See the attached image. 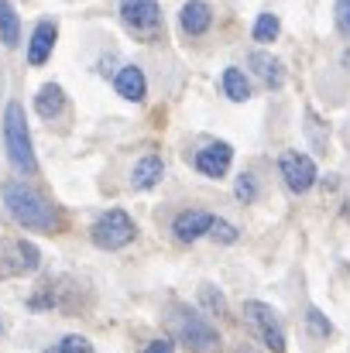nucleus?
Returning <instances> with one entry per match:
<instances>
[{
  "label": "nucleus",
  "mask_w": 350,
  "mask_h": 353,
  "mask_svg": "<svg viewBox=\"0 0 350 353\" xmlns=\"http://www.w3.org/2000/svg\"><path fill=\"white\" fill-rule=\"evenodd\" d=\"M0 196H3V206H7V213H10V220H14L17 227L38 230V234H55V230H62L59 210H55L48 199H41L31 185H24V182H7V185L0 189Z\"/></svg>",
  "instance_id": "obj_1"
},
{
  "label": "nucleus",
  "mask_w": 350,
  "mask_h": 353,
  "mask_svg": "<svg viewBox=\"0 0 350 353\" xmlns=\"http://www.w3.org/2000/svg\"><path fill=\"white\" fill-rule=\"evenodd\" d=\"M3 144H7V158L17 172L24 175H35L38 172V158H35V148H31V130H28V117H24V107L14 100L7 103L3 110Z\"/></svg>",
  "instance_id": "obj_2"
},
{
  "label": "nucleus",
  "mask_w": 350,
  "mask_h": 353,
  "mask_svg": "<svg viewBox=\"0 0 350 353\" xmlns=\"http://www.w3.org/2000/svg\"><path fill=\"white\" fill-rule=\"evenodd\" d=\"M168 326H172V336L179 343L193 347V350H217L220 347V333L203 316H196L189 309H175L172 319H168Z\"/></svg>",
  "instance_id": "obj_3"
},
{
  "label": "nucleus",
  "mask_w": 350,
  "mask_h": 353,
  "mask_svg": "<svg viewBox=\"0 0 350 353\" xmlns=\"http://www.w3.org/2000/svg\"><path fill=\"white\" fill-rule=\"evenodd\" d=\"M244 319L247 326L261 336V343L268 347L271 353H285V326H282V316L268 305V302H244Z\"/></svg>",
  "instance_id": "obj_4"
},
{
  "label": "nucleus",
  "mask_w": 350,
  "mask_h": 353,
  "mask_svg": "<svg viewBox=\"0 0 350 353\" xmlns=\"http://www.w3.org/2000/svg\"><path fill=\"white\" fill-rule=\"evenodd\" d=\"M41 264V250L24 236H3L0 240V278L31 274Z\"/></svg>",
  "instance_id": "obj_5"
},
{
  "label": "nucleus",
  "mask_w": 350,
  "mask_h": 353,
  "mask_svg": "<svg viewBox=\"0 0 350 353\" xmlns=\"http://www.w3.org/2000/svg\"><path fill=\"white\" fill-rule=\"evenodd\" d=\"M137 234V227H134V220L124 213V210H107L97 223H93V243L100 247V250H120V247H127L130 240Z\"/></svg>",
  "instance_id": "obj_6"
},
{
  "label": "nucleus",
  "mask_w": 350,
  "mask_h": 353,
  "mask_svg": "<svg viewBox=\"0 0 350 353\" xmlns=\"http://www.w3.org/2000/svg\"><path fill=\"white\" fill-rule=\"evenodd\" d=\"M120 21L144 41L162 34V7H158V0H120Z\"/></svg>",
  "instance_id": "obj_7"
},
{
  "label": "nucleus",
  "mask_w": 350,
  "mask_h": 353,
  "mask_svg": "<svg viewBox=\"0 0 350 353\" xmlns=\"http://www.w3.org/2000/svg\"><path fill=\"white\" fill-rule=\"evenodd\" d=\"M278 168H282V179H285V185L292 192H309L316 185V179H320L316 175V161L309 154H302V151H285Z\"/></svg>",
  "instance_id": "obj_8"
},
{
  "label": "nucleus",
  "mask_w": 350,
  "mask_h": 353,
  "mask_svg": "<svg viewBox=\"0 0 350 353\" xmlns=\"http://www.w3.org/2000/svg\"><path fill=\"white\" fill-rule=\"evenodd\" d=\"M233 161V148L227 141H210L200 154H196V168L206 175V179H224L227 168Z\"/></svg>",
  "instance_id": "obj_9"
},
{
  "label": "nucleus",
  "mask_w": 350,
  "mask_h": 353,
  "mask_svg": "<svg viewBox=\"0 0 350 353\" xmlns=\"http://www.w3.org/2000/svg\"><path fill=\"white\" fill-rule=\"evenodd\" d=\"M55 38H59V24L55 21H38L35 31H31V41H28V62L31 65H45L52 48H55Z\"/></svg>",
  "instance_id": "obj_10"
},
{
  "label": "nucleus",
  "mask_w": 350,
  "mask_h": 353,
  "mask_svg": "<svg viewBox=\"0 0 350 353\" xmlns=\"http://www.w3.org/2000/svg\"><path fill=\"white\" fill-rule=\"evenodd\" d=\"M210 227H213V213H206V210H182L175 216V223H172V230H175V236L182 243L200 240L203 234H210Z\"/></svg>",
  "instance_id": "obj_11"
},
{
  "label": "nucleus",
  "mask_w": 350,
  "mask_h": 353,
  "mask_svg": "<svg viewBox=\"0 0 350 353\" xmlns=\"http://www.w3.org/2000/svg\"><path fill=\"white\" fill-rule=\"evenodd\" d=\"M179 24H182L186 34L200 38V34H206L210 24H213V7H210L206 0H189V3H182V10H179Z\"/></svg>",
  "instance_id": "obj_12"
},
{
  "label": "nucleus",
  "mask_w": 350,
  "mask_h": 353,
  "mask_svg": "<svg viewBox=\"0 0 350 353\" xmlns=\"http://www.w3.org/2000/svg\"><path fill=\"white\" fill-rule=\"evenodd\" d=\"M162 175H165L162 158H158V154H144V158L134 161V168H130V189H137V192L155 189V185L162 182Z\"/></svg>",
  "instance_id": "obj_13"
},
{
  "label": "nucleus",
  "mask_w": 350,
  "mask_h": 353,
  "mask_svg": "<svg viewBox=\"0 0 350 353\" xmlns=\"http://www.w3.org/2000/svg\"><path fill=\"white\" fill-rule=\"evenodd\" d=\"M114 86H117V97H124V100H130V103H141V100L148 97V79H144V72H141L137 65H124V69L117 72Z\"/></svg>",
  "instance_id": "obj_14"
},
{
  "label": "nucleus",
  "mask_w": 350,
  "mask_h": 353,
  "mask_svg": "<svg viewBox=\"0 0 350 353\" xmlns=\"http://www.w3.org/2000/svg\"><path fill=\"white\" fill-rule=\"evenodd\" d=\"M247 65L268 83V86H282L285 83V69H282V62L271 55V52H264V48H257V52H251V59H247Z\"/></svg>",
  "instance_id": "obj_15"
},
{
  "label": "nucleus",
  "mask_w": 350,
  "mask_h": 353,
  "mask_svg": "<svg viewBox=\"0 0 350 353\" xmlns=\"http://www.w3.org/2000/svg\"><path fill=\"white\" fill-rule=\"evenodd\" d=\"M35 110L45 120L59 117V114L66 110V90H62L59 83H45V86L38 90V97H35Z\"/></svg>",
  "instance_id": "obj_16"
},
{
  "label": "nucleus",
  "mask_w": 350,
  "mask_h": 353,
  "mask_svg": "<svg viewBox=\"0 0 350 353\" xmlns=\"http://www.w3.org/2000/svg\"><path fill=\"white\" fill-rule=\"evenodd\" d=\"M0 41L3 48H14L21 41V17L10 0H0Z\"/></svg>",
  "instance_id": "obj_17"
},
{
  "label": "nucleus",
  "mask_w": 350,
  "mask_h": 353,
  "mask_svg": "<svg viewBox=\"0 0 350 353\" xmlns=\"http://www.w3.org/2000/svg\"><path fill=\"white\" fill-rule=\"evenodd\" d=\"M224 93L231 97L233 103H247V100H251V83H247V76H244L237 65H227V69H224Z\"/></svg>",
  "instance_id": "obj_18"
},
{
  "label": "nucleus",
  "mask_w": 350,
  "mask_h": 353,
  "mask_svg": "<svg viewBox=\"0 0 350 353\" xmlns=\"http://www.w3.org/2000/svg\"><path fill=\"white\" fill-rule=\"evenodd\" d=\"M278 31H282L278 14H257V21H254V41L268 45V41H275V38H278Z\"/></svg>",
  "instance_id": "obj_19"
},
{
  "label": "nucleus",
  "mask_w": 350,
  "mask_h": 353,
  "mask_svg": "<svg viewBox=\"0 0 350 353\" xmlns=\"http://www.w3.org/2000/svg\"><path fill=\"white\" fill-rule=\"evenodd\" d=\"M45 353H93V343L86 336H66L62 343H55L52 350H45Z\"/></svg>",
  "instance_id": "obj_20"
},
{
  "label": "nucleus",
  "mask_w": 350,
  "mask_h": 353,
  "mask_svg": "<svg viewBox=\"0 0 350 353\" xmlns=\"http://www.w3.org/2000/svg\"><path fill=\"white\" fill-rule=\"evenodd\" d=\"M233 192H237V199H240V203H254V196H257L254 175H251V172H240V175H237V185H233Z\"/></svg>",
  "instance_id": "obj_21"
},
{
  "label": "nucleus",
  "mask_w": 350,
  "mask_h": 353,
  "mask_svg": "<svg viewBox=\"0 0 350 353\" xmlns=\"http://www.w3.org/2000/svg\"><path fill=\"white\" fill-rule=\"evenodd\" d=\"M210 236H213V240H220V243H237V227L227 223V220H220V216H213Z\"/></svg>",
  "instance_id": "obj_22"
},
{
  "label": "nucleus",
  "mask_w": 350,
  "mask_h": 353,
  "mask_svg": "<svg viewBox=\"0 0 350 353\" xmlns=\"http://www.w3.org/2000/svg\"><path fill=\"white\" fill-rule=\"evenodd\" d=\"M306 323H309V330L316 333V336H330L333 333V326H330V319L320 312V309H309V316H306Z\"/></svg>",
  "instance_id": "obj_23"
},
{
  "label": "nucleus",
  "mask_w": 350,
  "mask_h": 353,
  "mask_svg": "<svg viewBox=\"0 0 350 353\" xmlns=\"http://www.w3.org/2000/svg\"><path fill=\"white\" fill-rule=\"evenodd\" d=\"M333 14H337V28H340V34L350 41V0H337V3H333Z\"/></svg>",
  "instance_id": "obj_24"
},
{
  "label": "nucleus",
  "mask_w": 350,
  "mask_h": 353,
  "mask_svg": "<svg viewBox=\"0 0 350 353\" xmlns=\"http://www.w3.org/2000/svg\"><path fill=\"white\" fill-rule=\"evenodd\" d=\"M200 295H203V302H206L210 309H220V312L227 309V305H224V295H220V292H213V285H203V288H200Z\"/></svg>",
  "instance_id": "obj_25"
},
{
  "label": "nucleus",
  "mask_w": 350,
  "mask_h": 353,
  "mask_svg": "<svg viewBox=\"0 0 350 353\" xmlns=\"http://www.w3.org/2000/svg\"><path fill=\"white\" fill-rule=\"evenodd\" d=\"M175 347H172V340H151L148 347H144V353H172Z\"/></svg>",
  "instance_id": "obj_26"
},
{
  "label": "nucleus",
  "mask_w": 350,
  "mask_h": 353,
  "mask_svg": "<svg viewBox=\"0 0 350 353\" xmlns=\"http://www.w3.org/2000/svg\"><path fill=\"white\" fill-rule=\"evenodd\" d=\"M0 330H3V326H0Z\"/></svg>",
  "instance_id": "obj_27"
}]
</instances>
